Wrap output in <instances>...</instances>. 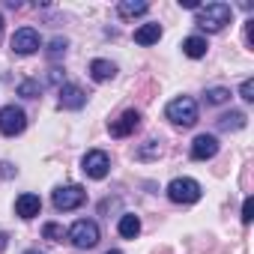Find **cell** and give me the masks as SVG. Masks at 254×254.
Returning a JSON list of instances; mask_svg holds the SVG:
<instances>
[{
    "label": "cell",
    "instance_id": "obj_13",
    "mask_svg": "<svg viewBox=\"0 0 254 254\" xmlns=\"http://www.w3.org/2000/svg\"><path fill=\"white\" fill-rule=\"evenodd\" d=\"M150 3H144V0H120L117 3V12L120 18H138V15H147Z\"/></svg>",
    "mask_w": 254,
    "mask_h": 254
},
{
    "label": "cell",
    "instance_id": "obj_7",
    "mask_svg": "<svg viewBox=\"0 0 254 254\" xmlns=\"http://www.w3.org/2000/svg\"><path fill=\"white\" fill-rule=\"evenodd\" d=\"M84 200H87V191H84L81 186H60V189L54 191V209H60V212L78 209Z\"/></svg>",
    "mask_w": 254,
    "mask_h": 254
},
{
    "label": "cell",
    "instance_id": "obj_28",
    "mask_svg": "<svg viewBox=\"0 0 254 254\" xmlns=\"http://www.w3.org/2000/svg\"><path fill=\"white\" fill-rule=\"evenodd\" d=\"M48 81H51V84H60V81H63V78H60V69H51V72H48Z\"/></svg>",
    "mask_w": 254,
    "mask_h": 254
},
{
    "label": "cell",
    "instance_id": "obj_26",
    "mask_svg": "<svg viewBox=\"0 0 254 254\" xmlns=\"http://www.w3.org/2000/svg\"><path fill=\"white\" fill-rule=\"evenodd\" d=\"M0 177H6V180H9V177H15V168H12L9 162H0Z\"/></svg>",
    "mask_w": 254,
    "mask_h": 254
},
{
    "label": "cell",
    "instance_id": "obj_8",
    "mask_svg": "<svg viewBox=\"0 0 254 254\" xmlns=\"http://www.w3.org/2000/svg\"><path fill=\"white\" fill-rule=\"evenodd\" d=\"M12 51L15 54H21V57H27V54H36L39 51V33L33 30V27H18L15 33H12Z\"/></svg>",
    "mask_w": 254,
    "mask_h": 254
},
{
    "label": "cell",
    "instance_id": "obj_22",
    "mask_svg": "<svg viewBox=\"0 0 254 254\" xmlns=\"http://www.w3.org/2000/svg\"><path fill=\"white\" fill-rule=\"evenodd\" d=\"M66 48H69V42H66L63 36H54V39L48 42V57H51V60H57V57H63V54H66Z\"/></svg>",
    "mask_w": 254,
    "mask_h": 254
},
{
    "label": "cell",
    "instance_id": "obj_1",
    "mask_svg": "<svg viewBox=\"0 0 254 254\" xmlns=\"http://www.w3.org/2000/svg\"><path fill=\"white\" fill-rule=\"evenodd\" d=\"M230 18H233V9L227 3H206V6L197 9V21L194 24L200 30H206V33H218V30H224L230 24Z\"/></svg>",
    "mask_w": 254,
    "mask_h": 254
},
{
    "label": "cell",
    "instance_id": "obj_23",
    "mask_svg": "<svg viewBox=\"0 0 254 254\" xmlns=\"http://www.w3.org/2000/svg\"><path fill=\"white\" fill-rule=\"evenodd\" d=\"M42 236H45V239H51V242H63V236H66V230H63L60 224H54V221H48V224L42 227Z\"/></svg>",
    "mask_w": 254,
    "mask_h": 254
},
{
    "label": "cell",
    "instance_id": "obj_12",
    "mask_svg": "<svg viewBox=\"0 0 254 254\" xmlns=\"http://www.w3.org/2000/svg\"><path fill=\"white\" fill-rule=\"evenodd\" d=\"M39 209H42L39 194L24 191V194H18V197H15V212H18L21 218H36V215H39Z\"/></svg>",
    "mask_w": 254,
    "mask_h": 254
},
{
    "label": "cell",
    "instance_id": "obj_6",
    "mask_svg": "<svg viewBox=\"0 0 254 254\" xmlns=\"http://www.w3.org/2000/svg\"><path fill=\"white\" fill-rule=\"evenodd\" d=\"M81 171L90 177V180H105L108 171H111V159L105 150H90L84 159H81Z\"/></svg>",
    "mask_w": 254,
    "mask_h": 254
},
{
    "label": "cell",
    "instance_id": "obj_15",
    "mask_svg": "<svg viewBox=\"0 0 254 254\" xmlns=\"http://www.w3.org/2000/svg\"><path fill=\"white\" fill-rule=\"evenodd\" d=\"M159 39H162V27L159 24H141L135 30V42L138 45H156Z\"/></svg>",
    "mask_w": 254,
    "mask_h": 254
},
{
    "label": "cell",
    "instance_id": "obj_29",
    "mask_svg": "<svg viewBox=\"0 0 254 254\" xmlns=\"http://www.w3.org/2000/svg\"><path fill=\"white\" fill-rule=\"evenodd\" d=\"M6 245H9V236H6V233H3V230H0V251H3V248H6Z\"/></svg>",
    "mask_w": 254,
    "mask_h": 254
},
{
    "label": "cell",
    "instance_id": "obj_14",
    "mask_svg": "<svg viewBox=\"0 0 254 254\" xmlns=\"http://www.w3.org/2000/svg\"><path fill=\"white\" fill-rule=\"evenodd\" d=\"M117 230H120V236H123V239H135V236L141 233V218H138V215H132V212H126V215H120Z\"/></svg>",
    "mask_w": 254,
    "mask_h": 254
},
{
    "label": "cell",
    "instance_id": "obj_18",
    "mask_svg": "<svg viewBox=\"0 0 254 254\" xmlns=\"http://www.w3.org/2000/svg\"><path fill=\"white\" fill-rule=\"evenodd\" d=\"M218 129H221V132H236V129H245V114H242V111H230V114L218 117Z\"/></svg>",
    "mask_w": 254,
    "mask_h": 254
},
{
    "label": "cell",
    "instance_id": "obj_31",
    "mask_svg": "<svg viewBox=\"0 0 254 254\" xmlns=\"http://www.w3.org/2000/svg\"><path fill=\"white\" fill-rule=\"evenodd\" d=\"M24 254H42V251H36V248H30V251H24Z\"/></svg>",
    "mask_w": 254,
    "mask_h": 254
},
{
    "label": "cell",
    "instance_id": "obj_32",
    "mask_svg": "<svg viewBox=\"0 0 254 254\" xmlns=\"http://www.w3.org/2000/svg\"><path fill=\"white\" fill-rule=\"evenodd\" d=\"M105 254H123V251H117V248H114V251H105Z\"/></svg>",
    "mask_w": 254,
    "mask_h": 254
},
{
    "label": "cell",
    "instance_id": "obj_17",
    "mask_svg": "<svg viewBox=\"0 0 254 254\" xmlns=\"http://www.w3.org/2000/svg\"><path fill=\"white\" fill-rule=\"evenodd\" d=\"M90 75H93V81H111L117 75V66L111 60H93L90 63Z\"/></svg>",
    "mask_w": 254,
    "mask_h": 254
},
{
    "label": "cell",
    "instance_id": "obj_21",
    "mask_svg": "<svg viewBox=\"0 0 254 254\" xmlns=\"http://www.w3.org/2000/svg\"><path fill=\"white\" fill-rule=\"evenodd\" d=\"M230 99V90L227 87H209L206 90V105H224Z\"/></svg>",
    "mask_w": 254,
    "mask_h": 254
},
{
    "label": "cell",
    "instance_id": "obj_20",
    "mask_svg": "<svg viewBox=\"0 0 254 254\" xmlns=\"http://www.w3.org/2000/svg\"><path fill=\"white\" fill-rule=\"evenodd\" d=\"M39 93H42V84L33 81V78L18 84V96H24V99H39Z\"/></svg>",
    "mask_w": 254,
    "mask_h": 254
},
{
    "label": "cell",
    "instance_id": "obj_27",
    "mask_svg": "<svg viewBox=\"0 0 254 254\" xmlns=\"http://www.w3.org/2000/svg\"><path fill=\"white\" fill-rule=\"evenodd\" d=\"M180 6H186V9H200L197 0H180Z\"/></svg>",
    "mask_w": 254,
    "mask_h": 254
},
{
    "label": "cell",
    "instance_id": "obj_24",
    "mask_svg": "<svg viewBox=\"0 0 254 254\" xmlns=\"http://www.w3.org/2000/svg\"><path fill=\"white\" fill-rule=\"evenodd\" d=\"M239 96H242L245 102H254V81H251V78H245V81H242V87H239Z\"/></svg>",
    "mask_w": 254,
    "mask_h": 254
},
{
    "label": "cell",
    "instance_id": "obj_5",
    "mask_svg": "<svg viewBox=\"0 0 254 254\" xmlns=\"http://www.w3.org/2000/svg\"><path fill=\"white\" fill-rule=\"evenodd\" d=\"M27 129V114L15 105H6V108H0V132H3L6 138H15Z\"/></svg>",
    "mask_w": 254,
    "mask_h": 254
},
{
    "label": "cell",
    "instance_id": "obj_16",
    "mask_svg": "<svg viewBox=\"0 0 254 254\" xmlns=\"http://www.w3.org/2000/svg\"><path fill=\"white\" fill-rule=\"evenodd\" d=\"M206 39L203 36H189L186 42H183V54L186 57H191V60H200V57H206Z\"/></svg>",
    "mask_w": 254,
    "mask_h": 254
},
{
    "label": "cell",
    "instance_id": "obj_11",
    "mask_svg": "<svg viewBox=\"0 0 254 254\" xmlns=\"http://www.w3.org/2000/svg\"><path fill=\"white\" fill-rule=\"evenodd\" d=\"M218 153V138L215 135H197L191 141V159L194 162H206Z\"/></svg>",
    "mask_w": 254,
    "mask_h": 254
},
{
    "label": "cell",
    "instance_id": "obj_19",
    "mask_svg": "<svg viewBox=\"0 0 254 254\" xmlns=\"http://www.w3.org/2000/svg\"><path fill=\"white\" fill-rule=\"evenodd\" d=\"M162 156V147H159V141H144L138 150H135V159H141V162H150V159H159Z\"/></svg>",
    "mask_w": 254,
    "mask_h": 254
},
{
    "label": "cell",
    "instance_id": "obj_10",
    "mask_svg": "<svg viewBox=\"0 0 254 254\" xmlns=\"http://www.w3.org/2000/svg\"><path fill=\"white\" fill-rule=\"evenodd\" d=\"M87 105V93L78 84H60V108L66 111H78Z\"/></svg>",
    "mask_w": 254,
    "mask_h": 254
},
{
    "label": "cell",
    "instance_id": "obj_4",
    "mask_svg": "<svg viewBox=\"0 0 254 254\" xmlns=\"http://www.w3.org/2000/svg\"><path fill=\"white\" fill-rule=\"evenodd\" d=\"M66 236L72 239L75 248H93V245H99V224L90 218H81L66 230Z\"/></svg>",
    "mask_w": 254,
    "mask_h": 254
},
{
    "label": "cell",
    "instance_id": "obj_2",
    "mask_svg": "<svg viewBox=\"0 0 254 254\" xmlns=\"http://www.w3.org/2000/svg\"><path fill=\"white\" fill-rule=\"evenodd\" d=\"M168 197H171L174 203H183V206L197 203V200H200V183L191 180V177H177V180H171V186H168Z\"/></svg>",
    "mask_w": 254,
    "mask_h": 254
},
{
    "label": "cell",
    "instance_id": "obj_9",
    "mask_svg": "<svg viewBox=\"0 0 254 254\" xmlns=\"http://www.w3.org/2000/svg\"><path fill=\"white\" fill-rule=\"evenodd\" d=\"M138 126H141V114L138 111H123L117 120H111L108 132H111V138H129Z\"/></svg>",
    "mask_w": 254,
    "mask_h": 254
},
{
    "label": "cell",
    "instance_id": "obj_25",
    "mask_svg": "<svg viewBox=\"0 0 254 254\" xmlns=\"http://www.w3.org/2000/svg\"><path fill=\"white\" fill-rule=\"evenodd\" d=\"M251 218H254V200H251V197H245V203H242V221H245V224H251Z\"/></svg>",
    "mask_w": 254,
    "mask_h": 254
},
{
    "label": "cell",
    "instance_id": "obj_30",
    "mask_svg": "<svg viewBox=\"0 0 254 254\" xmlns=\"http://www.w3.org/2000/svg\"><path fill=\"white\" fill-rule=\"evenodd\" d=\"M0 36H3V15H0Z\"/></svg>",
    "mask_w": 254,
    "mask_h": 254
},
{
    "label": "cell",
    "instance_id": "obj_3",
    "mask_svg": "<svg viewBox=\"0 0 254 254\" xmlns=\"http://www.w3.org/2000/svg\"><path fill=\"white\" fill-rule=\"evenodd\" d=\"M168 120L174 123V126H194L197 123V102L194 99H189V96H180V99H174L171 105H168Z\"/></svg>",
    "mask_w": 254,
    "mask_h": 254
}]
</instances>
